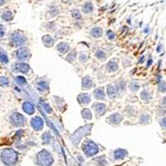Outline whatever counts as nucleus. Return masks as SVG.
I'll return each mask as SVG.
<instances>
[{"label":"nucleus","instance_id":"22","mask_svg":"<svg viewBox=\"0 0 166 166\" xmlns=\"http://www.w3.org/2000/svg\"><path fill=\"white\" fill-rule=\"evenodd\" d=\"M81 114H82L83 117L85 119L89 120V119L92 118V113H91V111H89L88 109H84V110L82 111V112H81Z\"/></svg>","mask_w":166,"mask_h":166},{"label":"nucleus","instance_id":"11","mask_svg":"<svg viewBox=\"0 0 166 166\" xmlns=\"http://www.w3.org/2000/svg\"><path fill=\"white\" fill-rule=\"evenodd\" d=\"M126 155H127V151L125 150L119 149V150H116L115 151V159H123Z\"/></svg>","mask_w":166,"mask_h":166},{"label":"nucleus","instance_id":"31","mask_svg":"<svg viewBox=\"0 0 166 166\" xmlns=\"http://www.w3.org/2000/svg\"><path fill=\"white\" fill-rule=\"evenodd\" d=\"M42 106L44 107L45 111H47L48 113H50V112H51V108H50V107L48 106V105H47V104H42Z\"/></svg>","mask_w":166,"mask_h":166},{"label":"nucleus","instance_id":"20","mask_svg":"<svg viewBox=\"0 0 166 166\" xmlns=\"http://www.w3.org/2000/svg\"><path fill=\"white\" fill-rule=\"evenodd\" d=\"M2 19L5 20V21H10L11 19H13V14H12L11 12L7 11L3 13L2 15Z\"/></svg>","mask_w":166,"mask_h":166},{"label":"nucleus","instance_id":"21","mask_svg":"<svg viewBox=\"0 0 166 166\" xmlns=\"http://www.w3.org/2000/svg\"><path fill=\"white\" fill-rule=\"evenodd\" d=\"M92 33V35L94 37H99L102 34V30H101V28H93Z\"/></svg>","mask_w":166,"mask_h":166},{"label":"nucleus","instance_id":"3","mask_svg":"<svg viewBox=\"0 0 166 166\" xmlns=\"http://www.w3.org/2000/svg\"><path fill=\"white\" fill-rule=\"evenodd\" d=\"M84 152L87 156H92L95 155L98 152V147L95 143H93L92 141H89L84 145L83 147Z\"/></svg>","mask_w":166,"mask_h":166},{"label":"nucleus","instance_id":"15","mask_svg":"<svg viewBox=\"0 0 166 166\" xmlns=\"http://www.w3.org/2000/svg\"><path fill=\"white\" fill-rule=\"evenodd\" d=\"M96 111L99 115H103L106 112V106L104 104H97L96 106Z\"/></svg>","mask_w":166,"mask_h":166},{"label":"nucleus","instance_id":"4","mask_svg":"<svg viewBox=\"0 0 166 166\" xmlns=\"http://www.w3.org/2000/svg\"><path fill=\"white\" fill-rule=\"evenodd\" d=\"M11 121L15 126H22L25 123V118L19 113H13L11 115Z\"/></svg>","mask_w":166,"mask_h":166},{"label":"nucleus","instance_id":"10","mask_svg":"<svg viewBox=\"0 0 166 166\" xmlns=\"http://www.w3.org/2000/svg\"><path fill=\"white\" fill-rule=\"evenodd\" d=\"M15 67L18 71H21V72H24V73L28 72L29 70V66L26 63H19L15 66Z\"/></svg>","mask_w":166,"mask_h":166},{"label":"nucleus","instance_id":"23","mask_svg":"<svg viewBox=\"0 0 166 166\" xmlns=\"http://www.w3.org/2000/svg\"><path fill=\"white\" fill-rule=\"evenodd\" d=\"M0 86H8V80L5 77H0Z\"/></svg>","mask_w":166,"mask_h":166},{"label":"nucleus","instance_id":"9","mask_svg":"<svg viewBox=\"0 0 166 166\" xmlns=\"http://www.w3.org/2000/svg\"><path fill=\"white\" fill-rule=\"evenodd\" d=\"M77 99L78 101L81 104H88V102H90V100H91V96L88 94L84 93V94L79 95Z\"/></svg>","mask_w":166,"mask_h":166},{"label":"nucleus","instance_id":"1","mask_svg":"<svg viewBox=\"0 0 166 166\" xmlns=\"http://www.w3.org/2000/svg\"><path fill=\"white\" fill-rule=\"evenodd\" d=\"M1 160L4 165L11 166L15 165L18 160L17 153L11 149H5L1 152Z\"/></svg>","mask_w":166,"mask_h":166},{"label":"nucleus","instance_id":"19","mask_svg":"<svg viewBox=\"0 0 166 166\" xmlns=\"http://www.w3.org/2000/svg\"><path fill=\"white\" fill-rule=\"evenodd\" d=\"M68 49H69V47H68V45L66 44V43H60L57 46V50L60 52H67Z\"/></svg>","mask_w":166,"mask_h":166},{"label":"nucleus","instance_id":"5","mask_svg":"<svg viewBox=\"0 0 166 166\" xmlns=\"http://www.w3.org/2000/svg\"><path fill=\"white\" fill-rule=\"evenodd\" d=\"M11 39L13 43H14L16 46H21V45H22L26 42V38L19 33H13V34L12 35Z\"/></svg>","mask_w":166,"mask_h":166},{"label":"nucleus","instance_id":"12","mask_svg":"<svg viewBox=\"0 0 166 166\" xmlns=\"http://www.w3.org/2000/svg\"><path fill=\"white\" fill-rule=\"evenodd\" d=\"M93 10V5L91 2H87L83 6H82V11L86 13H91L92 12Z\"/></svg>","mask_w":166,"mask_h":166},{"label":"nucleus","instance_id":"33","mask_svg":"<svg viewBox=\"0 0 166 166\" xmlns=\"http://www.w3.org/2000/svg\"><path fill=\"white\" fill-rule=\"evenodd\" d=\"M4 34V28L2 25H0V37H2Z\"/></svg>","mask_w":166,"mask_h":166},{"label":"nucleus","instance_id":"2","mask_svg":"<svg viewBox=\"0 0 166 166\" xmlns=\"http://www.w3.org/2000/svg\"><path fill=\"white\" fill-rule=\"evenodd\" d=\"M37 162L40 166H51L53 163V159L51 154L47 150H42L37 155Z\"/></svg>","mask_w":166,"mask_h":166},{"label":"nucleus","instance_id":"24","mask_svg":"<svg viewBox=\"0 0 166 166\" xmlns=\"http://www.w3.org/2000/svg\"><path fill=\"white\" fill-rule=\"evenodd\" d=\"M0 61L4 63H8V58L6 54H4V52H1L0 53Z\"/></svg>","mask_w":166,"mask_h":166},{"label":"nucleus","instance_id":"7","mask_svg":"<svg viewBox=\"0 0 166 166\" xmlns=\"http://www.w3.org/2000/svg\"><path fill=\"white\" fill-rule=\"evenodd\" d=\"M29 56V50L28 48H21L17 52V57L19 60H26Z\"/></svg>","mask_w":166,"mask_h":166},{"label":"nucleus","instance_id":"16","mask_svg":"<svg viewBox=\"0 0 166 166\" xmlns=\"http://www.w3.org/2000/svg\"><path fill=\"white\" fill-rule=\"evenodd\" d=\"M117 63L114 62V61H111L109 62V63L107 64V69L110 71H115L117 69Z\"/></svg>","mask_w":166,"mask_h":166},{"label":"nucleus","instance_id":"27","mask_svg":"<svg viewBox=\"0 0 166 166\" xmlns=\"http://www.w3.org/2000/svg\"><path fill=\"white\" fill-rule=\"evenodd\" d=\"M96 56L98 57V58H100V59H102V58H105V53H104L102 51H98V52L96 53Z\"/></svg>","mask_w":166,"mask_h":166},{"label":"nucleus","instance_id":"17","mask_svg":"<svg viewBox=\"0 0 166 166\" xmlns=\"http://www.w3.org/2000/svg\"><path fill=\"white\" fill-rule=\"evenodd\" d=\"M95 96H96V98L99 100H102L104 99V96H105V93H104V91L102 88H99L95 91Z\"/></svg>","mask_w":166,"mask_h":166},{"label":"nucleus","instance_id":"18","mask_svg":"<svg viewBox=\"0 0 166 166\" xmlns=\"http://www.w3.org/2000/svg\"><path fill=\"white\" fill-rule=\"evenodd\" d=\"M42 41L47 47H52L53 44V40H52V37H49V36H44L42 37Z\"/></svg>","mask_w":166,"mask_h":166},{"label":"nucleus","instance_id":"13","mask_svg":"<svg viewBox=\"0 0 166 166\" xmlns=\"http://www.w3.org/2000/svg\"><path fill=\"white\" fill-rule=\"evenodd\" d=\"M82 86L85 88H90L92 86V81L90 77H85L82 80Z\"/></svg>","mask_w":166,"mask_h":166},{"label":"nucleus","instance_id":"30","mask_svg":"<svg viewBox=\"0 0 166 166\" xmlns=\"http://www.w3.org/2000/svg\"><path fill=\"white\" fill-rule=\"evenodd\" d=\"M139 87H140V86L137 85L136 83H135V82L131 83V85H130V88H131V90H132V91H135V90H138V89H139Z\"/></svg>","mask_w":166,"mask_h":166},{"label":"nucleus","instance_id":"28","mask_svg":"<svg viewBox=\"0 0 166 166\" xmlns=\"http://www.w3.org/2000/svg\"><path fill=\"white\" fill-rule=\"evenodd\" d=\"M115 90L114 89L113 86H109L108 87V94H109V96H113L115 93Z\"/></svg>","mask_w":166,"mask_h":166},{"label":"nucleus","instance_id":"25","mask_svg":"<svg viewBox=\"0 0 166 166\" xmlns=\"http://www.w3.org/2000/svg\"><path fill=\"white\" fill-rule=\"evenodd\" d=\"M48 84H47V82H45V81H42V82H40V83L38 84V89H39L40 91L46 90V89H48Z\"/></svg>","mask_w":166,"mask_h":166},{"label":"nucleus","instance_id":"32","mask_svg":"<svg viewBox=\"0 0 166 166\" xmlns=\"http://www.w3.org/2000/svg\"><path fill=\"white\" fill-rule=\"evenodd\" d=\"M141 96H142V99H149L150 97H149V95L147 94V92H142V94H141Z\"/></svg>","mask_w":166,"mask_h":166},{"label":"nucleus","instance_id":"6","mask_svg":"<svg viewBox=\"0 0 166 166\" xmlns=\"http://www.w3.org/2000/svg\"><path fill=\"white\" fill-rule=\"evenodd\" d=\"M31 125H32V126H33V128L36 130H40L42 129V127H43V121H42V120L40 117L36 116V117L32 119V121H31Z\"/></svg>","mask_w":166,"mask_h":166},{"label":"nucleus","instance_id":"34","mask_svg":"<svg viewBox=\"0 0 166 166\" xmlns=\"http://www.w3.org/2000/svg\"><path fill=\"white\" fill-rule=\"evenodd\" d=\"M107 34H108V36H109V38H111V39H113V38H114V33H112L111 31H109V32L107 33Z\"/></svg>","mask_w":166,"mask_h":166},{"label":"nucleus","instance_id":"35","mask_svg":"<svg viewBox=\"0 0 166 166\" xmlns=\"http://www.w3.org/2000/svg\"><path fill=\"white\" fill-rule=\"evenodd\" d=\"M5 4V0H0V6L4 5Z\"/></svg>","mask_w":166,"mask_h":166},{"label":"nucleus","instance_id":"26","mask_svg":"<svg viewBox=\"0 0 166 166\" xmlns=\"http://www.w3.org/2000/svg\"><path fill=\"white\" fill-rule=\"evenodd\" d=\"M16 81H18L19 84H24V83H26V80H25V78L23 77H18L16 78Z\"/></svg>","mask_w":166,"mask_h":166},{"label":"nucleus","instance_id":"29","mask_svg":"<svg viewBox=\"0 0 166 166\" xmlns=\"http://www.w3.org/2000/svg\"><path fill=\"white\" fill-rule=\"evenodd\" d=\"M72 16H73L75 19H81V14H80V13H79L78 10H74L72 12Z\"/></svg>","mask_w":166,"mask_h":166},{"label":"nucleus","instance_id":"14","mask_svg":"<svg viewBox=\"0 0 166 166\" xmlns=\"http://www.w3.org/2000/svg\"><path fill=\"white\" fill-rule=\"evenodd\" d=\"M112 123L114 124H118L122 121V117L119 114H114L111 116V118L109 119Z\"/></svg>","mask_w":166,"mask_h":166},{"label":"nucleus","instance_id":"8","mask_svg":"<svg viewBox=\"0 0 166 166\" xmlns=\"http://www.w3.org/2000/svg\"><path fill=\"white\" fill-rule=\"evenodd\" d=\"M22 109H23V111H25L27 114H28V115L33 114V113H34V111H35L34 107H33V105L30 103V102H28V101L22 105Z\"/></svg>","mask_w":166,"mask_h":166}]
</instances>
